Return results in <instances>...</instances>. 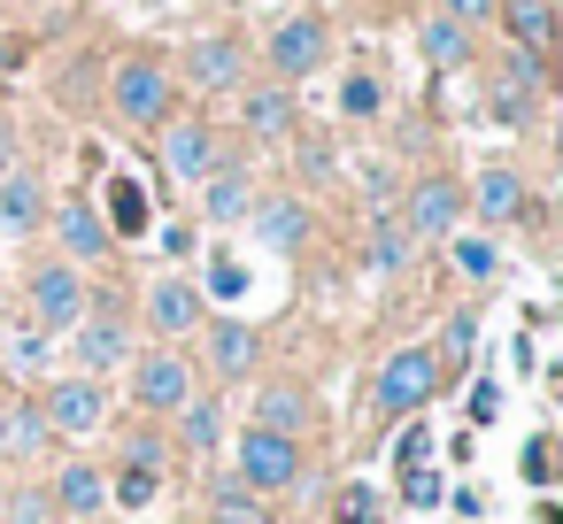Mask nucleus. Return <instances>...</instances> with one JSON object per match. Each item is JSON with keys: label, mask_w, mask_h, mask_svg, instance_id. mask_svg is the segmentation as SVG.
<instances>
[{"label": "nucleus", "mask_w": 563, "mask_h": 524, "mask_svg": "<svg viewBox=\"0 0 563 524\" xmlns=\"http://www.w3.org/2000/svg\"><path fill=\"white\" fill-rule=\"evenodd\" d=\"M432 393H440V347H401V355H386L378 378H371V416H378V424L417 416Z\"/></svg>", "instance_id": "obj_1"}, {"label": "nucleus", "mask_w": 563, "mask_h": 524, "mask_svg": "<svg viewBox=\"0 0 563 524\" xmlns=\"http://www.w3.org/2000/svg\"><path fill=\"white\" fill-rule=\"evenodd\" d=\"M170 101H178V86H170V70H163L155 55H124V63H117V78H109V109H117L132 132L170 124Z\"/></svg>", "instance_id": "obj_2"}, {"label": "nucleus", "mask_w": 563, "mask_h": 524, "mask_svg": "<svg viewBox=\"0 0 563 524\" xmlns=\"http://www.w3.org/2000/svg\"><path fill=\"white\" fill-rule=\"evenodd\" d=\"M263 63H271V78H278V86H301V78H317V70L332 63V24H324V16H286V24L271 32Z\"/></svg>", "instance_id": "obj_3"}, {"label": "nucleus", "mask_w": 563, "mask_h": 524, "mask_svg": "<svg viewBox=\"0 0 563 524\" xmlns=\"http://www.w3.org/2000/svg\"><path fill=\"white\" fill-rule=\"evenodd\" d=\"M240 486H247V493H286V486H301V439L247 424V432H240Z\"/></svg>", "instance_id": "obj_4"}, {"label": "nucleus", "mask_w": 563, "mask_h": 524, "mask_svg": "<svg viewBox=\"0 0 563 524\" xmlns=\"http://www.w3.org/2000/svg\"><path fill=\"white\" fill-rule=\"evenodd\" d=\"M86 309H93V293H86L78 263H40L32 270V324L40 332H70V324H86Z\"/></svg>", "instance_id": "obj_5"}, {"label": "nucleus", "mask_w": 563, "mask_h": 524, "mask_svg": "<svg viewBox=\"0 0 563 524\" xmlns=\"http://www.w3.org/2000/svg\"><path fill=\"white\" fill-rule=\"evenodd\" d=\"M455 224H463V186L455 178H417L409 209H401V232L409 239H455Z\"/></svg>", "instance_id": "obj_6"}, {"label": "nucleus", "mask_w": 563, "mask_h": 524, "mask_svg": "<svg viewBox=\"0 0 563 524\" xmlns=\"http://www.w3.org/2000/svg\"><path fill=\"white\" fill-rule=\"evenodd\" d=\"M132 401L140 409H163V416H178L186 401H194V363L186 355H140V370H132Z\"/></svg>", "instance_id": "obj_7"}, {"label": "nucleus", "mask_w": 563, "mask_h": 524, "mask_svg": "<svg viewBox=\"0 0 563 524\" xmlns=\"http://www.w3.org/2000/svg\"><path fill=\"white\" fill-rule=\"evenodd\" d=\"M186 78H194L201 93H240V86H247V40H232V32H209V40H194V55H186Z\"/></svg>", "instance_id": "obj_8"}, {"label": "nucleus", "mask_w": 563, "mask_h": 524, "mask_svg": "<svg viewBox=\"0 0 563 524\" xmlns=\"http://www.w3.org/2000/svg\"><path fill=\"white\" fill-rule=\"evenodd\" d=\"M163 163H170V178H178V186H201V178L217 170V132H209L201 116L163 124Z\"/></svg>", "instance_id": "obj_9"}, {"label": "nucleus", "mask_w": 563, "mask_h": 524, "mask_svg": "<svg viewBox=\"0 0 563 524\" xmlns=\"http://www.w3.org/2000/svg\"><path fill=\"white\" fill-rule=\"evenodd\" d=\"M101 224H109V239H147L155 232V201H147V186L132 178V170H117L109 186H101Z\"/></svg>", "instance_id": "obj_10"}, {"label": "nucleus", "mask_w": 563, "mask_h": 524, "mask_svg": "<svg viewBox=\"0 0 563 524\" xmlns=\"http://www.w3.org/2000/svg\"><path fill=\"white\" fill-rule=\"evenodd\" d=\"M40 416H47V432H93L109 416V393L93 378H55L47 401H40Z\"/></svg>", "instance_id": "obj_11"}, {"label": "nucleus", "mask_w": 563, "mask_h": 524, "mask_svg": "<svg viewBox=\"0 0 563 524\" xmlns=\"http://www.w3.org/2000/svg\"><path fill=\"white\" fill-rule=\"evenodd\" d=\"M55 239H63V255L70 263H101L117 239H109V224H101V209H93V193H70L63 209H55Z\"/></svg>", "instance_id": "obj_12"}, {"label": "nucleus", "mask_w": 563, "mask_h": 524, "mask_svg": "<svg viewBox=\"0 0 563 524\" xmlns=\"http://www.w3.org/2000/svg\"><path fill=\"white\" fill-rule=\"evenodd\" d=\"M70 355H78V378H101V370L132 363V332L117 316H86V324H70Z\"/></svg>", "instance_id": "obj_13"}, {"label": "nucleus", "mask_w": 563, "mask_h": 524, "mask_svg": "<svg viewBox=\"0 0 563 524\" xmlns=\"http://www.w3.org/2000/svg\"><path fill=\"white\" fill-rule=\"evenodd\" d=\"M194 193H201V216H209V224H247V209L263 201V193H255V178H247L240 163H217Z\"/></svg>", "instance_id": "obj_14"}, {"label": "nucleus", "mask_w": 563, "mask_h": 524, "mask_svg": "<svg viewBox=\"0 0 563 524\" xmlns=\"http://www.w3.org/2000/svg\"><path fill=\"white\" fill-rule=\"evenodd\" d=\"M147 324H155L163 339H186V332L201 324V286H194V278H155V286H147Z\"/></svg>", "instance_id": "obj_15"}, {"label": "nucleus", "mask_w": 563, "mask_h": 524, "mask_svg": "<svg viewBox=\"0 0 563 524\" xmlns=\"http://www.w3.org/2000/svg\"><path fill=\"white\" fill-rule=\"evenodd\" d=\"M240 124L255 132V140H286L294 132V86H240Z\"/></svg>", "instance_id": "obj_16"}, {"label": "nucleus", "mask_w": 563, "mask_h": 524, "mask_svg": "<svg viewBox=\"0 0 563 524\" xmlns=\"http://www.w3.org/2000/svg\"><path fill=\"white\" fill-rule=\"evenodd\" d=\"M494 24L517 40V55H548L555 47V0H501Z\"/></svg>", "instance_id": "obj_17"}, {"label": "nucleus", "mask_w": 563, "mask_h": 524, "mask_svg": "<svg viewBox=\"0 0 563 524\" xmlns=\"http://www.w3.org/2000/svg\"><path fill=\"white\" fill-rule=\"evenodd\" d=\"M40 216H47L40 178H32V170H0V232L24 239V232H40Z\"/></svg>", "instance_id": "obj_18"}, {"label": "nucleus", "mask_w": 563, "mask_h": 524, "mask_svg": "<svg viewBox=\"0 0 563 524\" xmlns=\"http://www.w3.org/2000/svg\"><path fill=\"white\" fill-rule=\"evenodd\" d=\"M247 216H255V239H263L271 255H294V247L309 239V209H301L294 193H278V201H255Z\"/></svg>", "instance_id": "obj_19"}, {"label": "nucleus", "mask_w": 563, "mask_h": 524, "mask_svg": "<svg viewBox=\"0 0 563 524\" xmlns=\"http://www.w3.org/2000/svg\"><path fill=\"white\" fill-rule=\"evenodd\" d=\"M255 355H263L255 324H240V316H217V324H209V363H217V378H255Z\"/></svg>", "instance_id": "obj_20"}, {"label": "nucleus", "mask_w": 563, "mask_h": 524, "mask_svg": "<svg viewBox=\"0 0 563 524\" xmlns=\"http://www.w3.org/2000/svg\"><path fill=\"white\" fill-rule=\"evenodd\" d=\"M463 209H478L486 224H509V216H525V178H517V170H501V163H486Z\"/></svg>", "instance_id": "obj_21"}, {"label": "nucleus", "mask_w": 563, "mask_h": 524, "mask_svg": "<svg viewBox=\"0 0 563 524\" xmlns=\"http://www.w3.org/2000/svg\"><path fill=\"white\" fill-rule=\"evenodd\" d=\"M417 40H424V63H432V70H463V63L478 55V32H471V24H455V16H440V9L424 16V32H417Z\"/></svg>", "instance_id": "obj_22"}, {"label": "nucleus", "mask_w": 563, "mask_h": 524, "mask_svg": "<svg viewBox=\"0 0 563 524\" xmlns=\"http://www.w3.org/2000/svg\"><path fill=\"white\" fill-rule=\"evenodd\" d=\"M309 416H317V409H309V393H301V386H271V393H255V424H263V432L301 439V432H309Z\"/></svg>", "instance_id": "obj_23"}, {"label": "nucleus", "mask_w": 563, "mask_h": 524, "mask_svg": "<svg viewBox=\"0 0 563 524\" xmlns=\"http://www.w3.org/2000/svg\"><path fill=\"white\" fill-rule=\"evenodd\" d=\"M55 501H63V516H101V501H109V478H101L93 462H70V470L55 478Z\"/></svg>", "instance_id": "obj_24"}, {"label": "nucleus", "mask_w": 563, "mask_h": 524, "mask_svg": "<svg viewBox=\"0 0 563 524\" xmlns=\"http://www.w3.org/2000/svg\"><path fill=\"white\" fill-rule=\"evenodd\" d=\"M409 247H417V239L401 232V216H378V232H371V270H378V278H394V270L409 263Z\"/></svg>", "instance_id": "obj_25"}, {"label": "nucleus", "mask_w": 563, "mask_h": 524, "mask_svg": "<svg viewBox=\"0 0 563 524\" xmlns=\"http://www.w3.org/2000/svg\"><path fill=\"white\" fill-rule=\"evenodd\" d=\"M178 432H186V447L201 455V447H217V439H224V409L201 393V401H186V409H178Z\"/></svg>", "instance_id": "obj_26"}, {"label": "nucleus", "mask_w": 563, "mask_h": 524, "mask_svg": "<svg viewBox=\"0 0 563 524\" xmlns=\"http://www.w3.org/2000/svg\"><path fill=\"white\" fill-rule=\"evenodd\" d=\"M209 524H278V516H271L247 486H217V516H209Z\"/></svg>", "instance_id": "obj_27"}, {"label": "nucleus", "mask_w": 563, "mask_h": 524, "mask_svg": "<svg viewBox=\"0 0 563 524\" xmlns=\"http://www.w3.org/2000/svg\"><path fill=\"white\" fill-rule=\"evenodd\" d=\"M448 255H455V270H463L471 286H486V278L501 270V255H494V239H478V232H471V239H455Z\"/></svg>", "instance_id": "obj_28"}, {"label": "nucleus", "mask_w": 563, "mask_h": 524, "mask_svg": "<svg viewBox=\"0 0 563 524\" xmlns=\"http://www.w3.org/2000/svg\"><path fill=\"white\" fill-rule=\"evenodd\" d=\"M109 501H117V509H147V501H155V470L124 462V470L109 478Z\"/></svg>", "instance_id": "obj_29"}, {"label": "nucleus", "mask_w": 563, "mask_h": 524, "mask_svg": "<svg viewBox=\"0 0 563 524\" xmlns=\"http://www.w3.org/2000/svg\"><path fill=\"white\" fill-rule=\"evenodd\" d=\"M340 109H347V116H378V109H386V86H378L371 70H355V78L340 86Z\"/></svg>", "instance_id": "obj_30"}, {"label": "nucleus", "mask_w": 563, "mask_h": 524, "mask_svg": "<svg viewBox=\"0 0 563 524\" xmlns=\"http://www.w3.org/2000/svg\"><path fill=\"white\" fill-rule=\"evenodd\" d=\"M32 447H47V416L40 409H9V455H32Z\"/></svg>", "instance_id": "obj_31"}, {"label": "nucleus", "mask_w": 563, "mask_h": 524, "mask_svg": "<svg viewBox=\"0 0 563 524\" xmlns=\"http://www.w3.org/2000/svg\"><path fill=\"white\" fill-rule=\"evenodd\" d=\"M209 293H217V301H240V293H247V263H240V255H217V263H209Z\"/></svg>", "instance_id": "obj_32"}, {"label": "nucleus", "mask_w": 563, "mask_h": 524, "mask_svg": "<svg viewBox=\"0 0 563 524\" xmlns=\"http://www.w3.org/2000/svg\"><path fill=\"white\" fill-rule=\"evenodd\" d=\"M401 493H409V509H440V493H448V486H440V470H432V462H417V470H401Z\"/></svg>", "instance_id": "obj_33"}, {"label": "nucleus", "mask_w": 563, "mask_h": 524, "mask_svg": "<svg viewBox=\"0 0 563 524\" xmlns=\"http://www.w3.org/2000/svg\"><path fill=\"white\" fill-rule=\"evenodd\" d=\"M340 524H378V493L371 486H347L340 493Z\"/></svg>", "instance_id": "obj_34"}, {"label": "nucleus", "mask_w": 563, "mask_h": 524, "mask_svg": "<svg viewBox=\"0 0 563 524\" xmlns=\"http://www.w3.org/2000/svg\"><path fill=\"white\" fill-rule=\"evenodd\" d=\"M494 9H501V0H440V16H455V24H494Z\"/></svg>", "instance_id": "obj_35"}, {"label": "nucleus", "mask_w": 563, "mask_h": 524, "mask_svg": "<svg viewBox=\"0 0 563 524\" xmlns=\"http://www.w3.org/2000/svg\"><path fill=\"white\" fill-rule=\"evenodd\" d=\"M9 363H16V370H47V339H40V332H16V339H9Z\"/></svg>", "instance_id": "obj_36"}, {"label": "nucleus", "mask_w": 563, "mask_h": 524, "mask_svg": "<svg viewBox=\"0 0 563 524\" xmlns=\"http://www.w3.org/2000/svg\"><path fill=\"white\" fill-rule=\"evenodd\" d=\"M471 339H478V324H471V316H448V332H440L448 363H463V355H471Z\"/></svg>", "instance_id": "obj_37"}, {"label": "nucleus", "mask_w": 563, "mask_h": 524, "mask_svg": "<svg viewBox=\"0 0 563 524\" xmlns=\"http://www.w3.org/2000/svg\"><path fill=\"white\" fill-rule=\"evenodd\" d=\"M124 462H140V470H163V439H155V432H132V439H124Z\"/></svg>", "instance_id": "obj_38"}, {"label": "nucleus", "mask_w": 563, "mask_h": 524, "mask_svg": "<svg viewBox=\"0 0 563 524\" xmlns=\"http://www.w3.org/2000/svg\"><path fill=\"white\" fill-rule=\"evenodd\" d=\"M424 455H432V432H424V424H409V432H401V447H394V462H401V470H417Z\"/></svg>", "instance_id": "obj_39"}, {"label": "nucleus", "mask_w": 563, "mask_h": 524, "mask_svg": "<svg viewBox=\"0 0 563 524\" xmlns=\"http://www.w3.org/2000/svg\"><path fill=\"white\" fill-rule=\"evenodd\" d=\"M494 409H501V386L478 378V386H471V424H494Z\"/></svg>", "instance_id": "obj_40"}, {"label": "nucleus", "mask_w": 563, "mask_h": 524, "mask_svg": "<svg viewBox=\"0 0 563 524\" xmlns=\"http://www.w3.org/2000/svg\"><path fill=\"white\" fill-rule=\"evenodd\" d=\"M548 470H555V455H548V439H532V447H525V478L548 486Z\"/></svg>", "instance_id": "obj_41"}, {"label": "nucleus", "mask_w": 563, "mask_h": 524, "mask_svg": "<svg viewBox=\"0 0 563 524\" xmlns=\"http://www.w3.org/2000/svg\"><path fill=\"white\" fill-rule=\"evenodd\" d=\"M9 509H16V524H47V501L40 493H9Z\"/></svg>", "instance_id": "obj_42"}, {"label": "nucleus", "mask_w": 563, "mask_h": 524, "mask_svg": "<svg viewBox=\"0 0 563 524\" xmlns=\"http://www.w3.org/2000/svg\"><path fill=\"white\" fill-rule=\"evenodd\" d=\"M24 63V40H9V32H0V70H16Z\"/></svg>", "instance_id": "obj_43"}, {"label": "nucleus", "mask_w": 563, "mask_h": 524, "mask_svg": "<svg viewBox=\"0 0 563 524\" xmlns=\"http://www.w3.org/2000/svg\"><path fill=\"white\" fill-rule=\"evenodd\" d=\"M0 170H16V132L0 124Z\"/></svg>", "instance_id": "obj_44"}, {"label": "nucleus", "mask_w": 563, "mask_h": 524, "mask_svg": "<svg viewBox=\"0 0 563 524\" xmlns=\"http://www.w3.org/2000/svg\"><path fill=\"white\" fill-rule=\"evenodd\" d=\"M0 455H9V409H0Z\"/></svg>", "instance_id": "obj_45"}, {"label": "nucleus", "mask_w": 563, "mask_h": 524, "mask_svg": "<svg viewBox=\"0 0 563 524\" xmlns=\"http://www.w3.org/2000/svg\"><path fill=\"white\" fill-rule=\"evenodd\" d=\"M0 516H9V478H0Z\"/></svg>", "instance_id": "obj_46"}, {"label": "nucleus", "mask_w": 563, "mask_h": 524, "mask_svg": "<svg viewBox=\"0 0 563 524\" xmlns=\"http://www.w3.org/2000/svg\"><path fill=\"white\" fill-rule=\"evenodd\" d=\"M194 9H217V0H194Z\"/></svg>", "instance_id": "obj_47"}, {"label": "nucleus", "mask_w": 563, "mask_h": 524, "mask_svg": "<svg viewBox=\"0 0 563 524\" xmlns=\"http://www.w3.org/2000/svg\"><path fill=\"white\" fill-rule=\"evenodd\" d=\"M70 524H93V516H70Z\"/></svg>", "instance_id": "obj_48"}]
</instances>
